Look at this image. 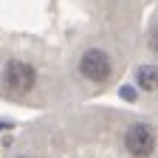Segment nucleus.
<instances>
[{"label": "nucleus", "mask_w": 158, "mask_h": 158, "mask_svg": "<svg viewBox=\"0 0 158 158\" xmlns=\"http://www.w3.org/2000/svg\"><path fill=\"white\" fill-rule=\"evenodd\" d=\"M79 71H82V76L90 79V82H105L110 76V71H113V62H110V56L102 48H88L82 54V59H79Z\"/></svg>", "instance_id": "obj_1"}, {"label": "nucleus", "mask_w": 158, "mask_h": 158, "mask_svg": "<svg viewBox=\"0 0 158 158\" xmlns=\"http://www.w3.org/2000/svg\"><path fill=\"white\" fill-rule=\"evenodd\" d=\"M124 147L133 155H138V158L150 155L155 150V133H152V127H147V124H133L124 133Z\"/></svg>", "instance_id": "obj_2"}, {"label": "nucleus", "mask_w": 158, "mask_h": 158, "mask_svg": "<svg viewBox=\"0 0 158 158\" xmlns=\"http://www.w3.org/2000/svg\"><path fill=\"white\" fill-rule=\"evenodd\" d=\"M34 79H37L34 68L26 65V62H20V59H14V62L6 65V85H9L11 90H17V93L34 88Z\"/></svg>", "instance_id": "obj_3"}, {"label": "nucleus", "mask_w": 158, "mask_h": 158, "mask_svg": "<svg viewBox=\"0 0 158 158\" xmlns=\"http://www.w3.org/2000/svg\"><path fill=\"white\" fill-rule=\"evenodd\" d=\"M138 85H141V90H158V65H141L138 68Z\"/></svg>", "instance_id": "obj_4"}, {"label": "nucleus", "mask_w": 158, "mask_h": 158, "mask_svg": "<svg viewBox=\"0 0 158 158\" xmlns=\"http://www.w3.org/2000/svg\"><path fill=\"white\" fill-rule=\"evenodd\" d=\"M122 96L127 99V102H133V99H135V90H133L130 85H124V88H122Z\"/></svg>", "instance_id": "obj_5"}, {"label": "nucleus", "mask_w": 158, "mask_h": 158, "mask_svg": "<svg viewBox=\"0 0 158 158\" xmlns=\"http://www.w3.org/2000/svg\"><path fill=\"white\" fill-rule=\"evenodd\" d=\"M150 43H152V51H155V54H158V28H155V31H152V40H150Z\"/></svg>", "instance_id": "obj_6"}, {"label": "nucleus", "mask_w": 158, "mask_h": 158, "mask_svg": "<svg viewBox=\"0 0 158 158\" xmlns=\"http://www.w3.org/2000/svg\"><path fill=\"white\" fill-rule=\"evenodd\" d=\"M3 127H6V124H0V130H3Z\"/></svg>", "instance_id": "obj_7"}]
</instances>
